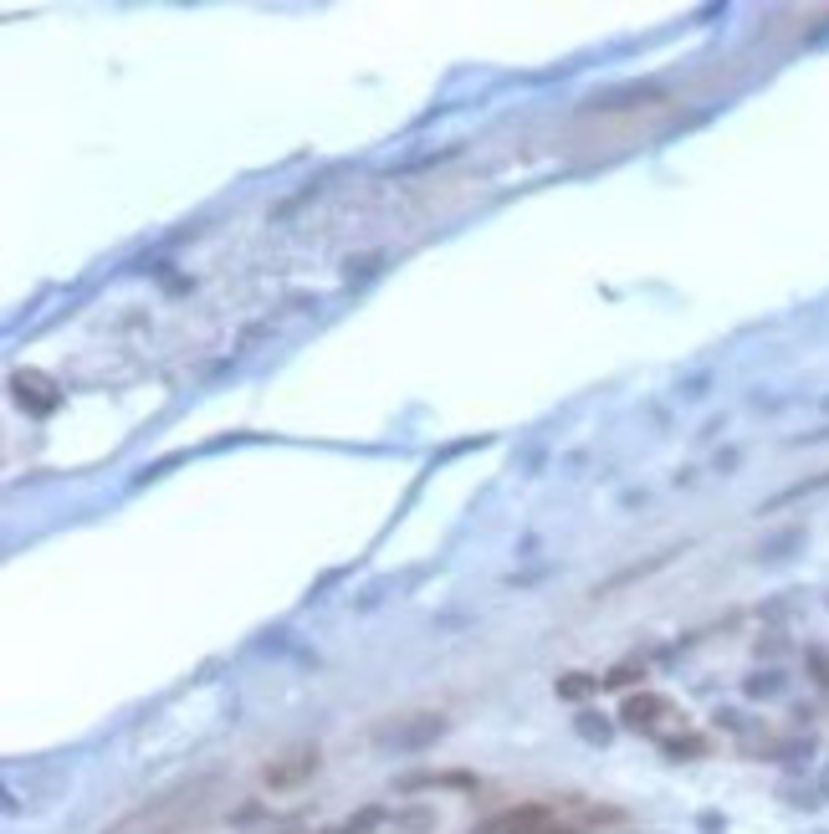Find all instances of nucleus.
<instances>
[{
    "mask_svg": "<svg viewBox=\"0 0 829 834\" xmlns=\"http://www.w3.org/2000/svg\"><path fill=\"white\" fill-rule=\"evenodd\" d=\"M548 829H553L548 804H522V809H507V814L482 824V834H548Z\"/></svg>",
    "mask_w": 829,
    "mask_h": 834,
    "instance_id": "f257e3e1",
    "label": "nucleus"
},
{
    "mask_svg": "<svg viewBox=\"0 0 829 834\" xmlns=\"http://www.w3.org/2000/svg\"><path fill=\"white\" fill-rule=\"evenodd\" d=\"M620 717H625L630 727H656L661 717H671V701H666V696H656V691H640V696H625Z\"/></svg>",
    "mask_w": 829,
    "mask_h": 834,
    "instance_id": "f03ea898",
    "label": "nucleus"
},
{
    "mask_svg": "<svg viewBox=\"0 0 829 834\" xmlns=\"http://www.w3.org/2000/svg\"><path fill=\"white\" fill-rule=\"evenodd\" d=\"M308 773H318V753H292L287 763H277V768H267V783L272 788H287V783H297V778H308Z\"/></svg>",
    "mask_w": 829,
    "mask_h": 834,
    "instance_id": "7ed1b4c3",
    "label": "nucleus"
},
{
    "mask_svg": "<svg viewBox=\"0 0 829 834\" xmlns=\"http://www.w3.org/2000/svg\"><path fill=\"white\" fill-rule=\"evenodd\" d=\"M16 394H21V400L31 405V410H52L57 405V394H52V384L47 379H41V374H16Z\"/></svg>",
    "mask_w": 829,
    "mask_h": 834,
    "instance_id": "20e7f679",
    "label": "nucleus"
},
{
    "mask_svg": "<svg viewBox=\"0 0 829 834\" xmlns=\"http://www.w3.org/2000/svg\"><path fill=\"white\" fill-rule=\"evenodd\" d=\"M594 686H599L594 676H579V671H574V676H563V681H558V696H563V701H584Z\"/></svg>",
    "mask_w": 829,
    "mask_h": 834,
    "instance_id": "39448f33",
    "label": "nucleus"
},
{
    "mask_svg": "<svg viewBox=\"0 0 829 834\" xmlns=\"http://www.w3.org/2000/svg\"><path fill=\"white\" fill-rule=\"evenodd\" d=\"M584 824H625L620 809H584Z\"/></svg>",
    "mask_w": 829,
    "mask_h": 834,
    "instance_id": "423d86ee",
    "label": "nucleus"
},
{
    "mask_svg": "<svg viewBox=\"0 0 829 834\" xmlns=\"http://www.w3.org/2000/svg\"><path fill=\"white\" fill-rule=\"evenodd\" d=\"M748 691H753V696H773V691H778V676H753Z\"/></svg>",
    "mask_w": 829,
    "mask_h": 834,
    "instance_id": "0eeeda50",
    "label": "nucleus"
},
{
    "mask_svg": "<svg viewBox=\"0 0 829 834\" xmlns=\"http://www.w3.org/2000/svg\"><path fill=\"white\" fill-rule=\"evenodd\" d=\"M809 666H814V671H819V681L829 686V655H824V650H809Z\"/></svg>",
    "mask_w": 829,
    "mask_h": 834,
    "instance_id": "6e6552de",
    "label": "nucleus"
},
{
    "mask_svg": "<svg viewBox=\"0 0 829 834\" xmlns=\"http://www.w3.org/2000/svg\"><path fill=\"white\" fill-rule=\"evenodd\" d=\"M579 732H584V737H594V742H604V737H609V727H604V722H589V717L579 722Z\"/></svg>",
    "mask_w": 829,
    "mask_h": 834,
    "instance_id": "1a4fd4ad",
    "label": "nucleus"
},
{
    "mask_svg": "<svg viewBox=\"0 0 829 834\" xmlns=\"http://www.w3.org/2000/svg\"><path fill=\"white\" fill-rule=\"evenodd\" d=\"M604 681H609V686H630V681H635V666H620L615 676H604Z\"/></svg>",
    "mask_w": 829,
    "mask_h": 834,
    "instance_id": "9d476101",
    "label": "nucleus"
}]
</instances>
